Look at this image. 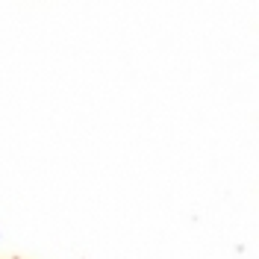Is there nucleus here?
Instances as JSON below:
<instances>
[]
</instances>
